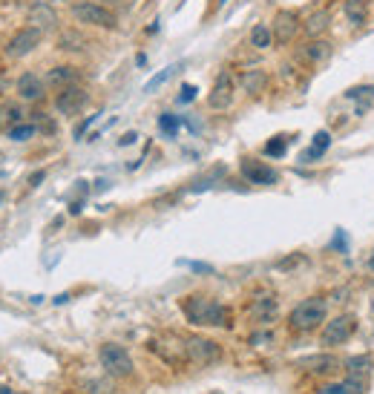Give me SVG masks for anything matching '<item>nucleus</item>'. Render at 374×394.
Here are the masks:
<instances>
[{"instance_id":"obj_33","label":"nucleus","mask_w":374,"mask_h":394,"mask_svg":"<svg viewBox=\"0 0 374 394\" xmlns=\"http://www.w3.org/2000/svg\"><path fill=\"white\" fill-rule=\"evenodd\" d=\"M193 98H196V87L185 84V87H182V93H179V104H190Z\"/></svg>"},{"instance_id":"obj_6","label":"nucleus","mask_w":374,"mask_h":394,"mask_svg":"<svg viewBox=\"0 0 374 394\" xmlns=\"http://www.w3.org/2000/svg\"><path fill=\"white\" fill-rule=\"evenodd\" d=\"M41 38H43V32H41V29L26 26V29H21V32H15V35L9 38V43L4 46V52H6V58H12V61L26 58V55H29V52L41 43Z\"/></svg>"},{"instance_id":"obj_11","label":"nucleus","mask_w":374,"mask_h":394,"mask_svg":"<svg viewBox=\"0 0 374 394\" xmlns=\"http://www.w3.org/2000/svg\"><path fill=\"white\" fill-rule=\"evenodd\" d=\"M150 348H153L156 354H162L170 366L187 363V340H182V337H176V334H167V337H162V340H156V343H150Z\"/></svg>"},{"instance_id":"obj_17","label":"nucleus","mask_w":374,"mask_h":394,"mask_svg":"<svg viewBox=\"0 0 374 394\" xmlns=\"http://www.w3.org/2000/svg\"><path fill=\"white\" fill-rule=\"evenodd\" d=\"M343 15L351 26H363L368 21V6H365V0H346L343 4Z\"/></svg>"},{"instance_id":"obj_16","label":"nucleus","mask_w":374,"mask_h":394,"mask_svg":"<svg viewBox=\"0 0 374 394\" xmlns=\"http://www.w3.org/2000/svg\"><path fill=\"white\" fill-rule=\"evenodd\" d=\"M303 58L308 63H323L331 58V43L328 41H320V38H311L306 46H303Z\"/></svg>"},{"instance_id":"obj_26","label":"nucleus","mask_w":374,"mask_h":394,"mask_svg":"<svg viewBox=\"0 0 374 394\" xmlns=\"http://www.w3.org/2000/svg\"><path fill=\"white\" fill-rule=\"evenodd\" d=\"M84 38L78 35V32H63L61 38H58V46L61 49H66V52H78V49H84Z\"/></svg>"},{"instance_id":"obj_41","label":"nucleus","mask_w":374,"mask_h":394,"mask_svg":"<svg viewBox=\"0 0 374 394\" xmlns=\"http://www.w3.org/2000/svg\"><path fill=\"white\" fill-rule=\"evenodd\" d=\"M0 199H4V193H0Z\"/></svg>"},{"instance_id":"obj_5","label":"nucleus","mask_w":374,"mask_h":394,"mask_svg":"<svg viewBox=\"0 0 374 394\" xmlns=\"http://www.w3.org/2000/svg\"><path fill=\"white\" fill-rule=\"evenodd\" d=\"M357 331V320L354 313H337L334 320L323 323V334H320V343L326 348H334V346H346Z\"/></svg>"},{"instance_id":"obj_29","label":"nucleus","mask_w":374,"mask_h":394,"mask_svg":"<svg viewBox=\"0 0 374 394\" xmlns=\"http://www.w3.org/2000/svg\"><path fill=\"white\" fill-rule=\"evenodd\" d=\"M35 133H38L35 124H18V127L9 130V138H12V141H29Z\"/></svg>"},{"instance_id":"obj_35","label":"nucleus","mask_w":374,"mask_h":394,"mask_svg":"<svg viewBox=\"0 0 374 394\" xmlns=\"http://www.w3.org/2000/svg\"><path fill=\"white\" fill-rule=\"evenodd\" d=\"M346 95H348V98H360V95H374V87H354V90H348Z\"/></svg>"},{"instance_id":"obj_22","label":"nucleus","mask_w":374,"mask_h":394,"mask_svg":"<svg viewBox=\"0 0 374 394\" xmlns=\"http://www.w3.org/2000/svg\"><path fill=\"white\" fill-rule=\"evenodd\" d=\"M303 366H306L311 374H331V371H337V357H331V354H317V357L303 360Z\"/></svg>"},{"instance_id":"obj_38","label":"nucleus","mask_w":374,"mask_h":394,"mask_svg":"<svg viewBox=\"0 0 374 394\" xmlns=\"http://www.w3.org/2000/svg\"><path fill=\"white\" fill-rule=\"evenodd\" d=\"M135 138H138V135H135V133H127V135H124V138H121V144H133V141H135Z\"/></svg>"},{"instance_id":"obj_32","label":"nucleus","mask_w":374,"mask_h":394,"mask_svg":"<svg viewBox=\"0 0 374 394\" xmlns=\"http://www.w3.org/2000/svg\"><path fill=\"white\" fill-rule=\"evenodd\" d=\"M87 385H90V388H93V391H90V394H110V391H113V385H110V383H107V380H90V383H87Z\"/></svg>"},{"instance_id":"obj_37","label":"nucleus","mask_w":374,"mask_h":394,"mask_svg":"<svg viewBox=\"0 0 374 394\" xmlns=\"http://www.w3.org/2000/svg\"><path fill=\"white\" fill-rule=\"evenodd\" d=\"M43 176H46V173H43V170H41V173H35V176H32V179H29V185H32V187H35V185H38V182H43Z\"/></svg>"},{"instance_id":"obj_30","label":"nucleus","mask_w":374,"mask_h":394,"mask_svg":"<svg viewBox=\"0 0 374 394\" xmlns=\"http://www.w3.org/2000/svg\"><path fill=\"white\" fill-rule=\"evenodd\" d=\"M343 385H346V391H348V394H365V377H357V374H346Z\"/></svg>"},{"instance_id":"obj_39","label":"nucleus","mask_w":374,"mask_h":394,"mask_svg":"<svg viewBox=\"0 0 374 394\" xmlns=\"http://www.w3.org/2000/svg\"><path fill=\"white\" fill-rule=\"evenodd\" d=\"M38 4H46V6H55V4H63V0H38Z\"/></svg>"},{"instance_id":"obj_18","label":"nucleus","mask_w":374,"mask_h":394,"mask_svg":"<svg viewBox=\"0 0 374 394\" xmlns=\"http://www.w3.org/2000/svg\"><path fill=\"white\" fill-rule=\"evenodd\" d=\"M29 24H32L35 29L46 32V29H52V26L58 24V18H55V12H52L46 4H38V6L29 12Z\"/></svg>"},{"instance_id":"obj_7","label":"nucleus","mask_w":374,"mask_h":394,"mask_svg":"<svg viewBox=\"0 0 374 394\" xmlns=\"http://www.w3.org/2000/svg\"><path fill=\"white\" fill-rule=\"evenodd\" d=\"M87 104H90L87 90H84V87H75V84L63 87V90L55 95V110H58L61 115H78Z\"/></svg>"},{"instance_id":"obj_2","label":"nucleus","mask_w":374,"mask_h":394,"mask_svg":"<svg viewBox=\"0 0 374 394\" xmlns=\"http://www.w3.org/2000/svg\"><path fill=\"white\" fill-rule=\"evenodd\" d=\"M326 313H328V302L323 296H308L299 305H294L288 323H291L294 331L308 334V331H314V328H320L326 323Z\"/></svg>"},{"instance_id":"obj_3","label":"nucleus","mask_w":374,"mask_h":394,"mask_svg":"<svg viewBox=\"0 0 374 394\" xmlns=\"http://www.w3.org/2000/svg\"><path fill=\"white\" fill-rule=\"evenodd\" d=\"M98 360H101V368H104V374L107 377H130L133 374V357H130V351L124 348V346H118V343H104L101 348H98Z\"/></svg>"},{"instance_id":"obj_9","label":"nucleus","mask_w":374,"mask_h":394,"mask_svg":"<svg viewBox=\"0 0 374 394\" xmlns=\"http://www.w3.org/2000/svg\"><path fill=\"white\" fill-rule=\"evenodd\" d=\"M234 95H237V81H234V75L231 72H222L216 78V84L207 95V104L210 110H228L234 104Z\"/></svg>"},{"instance_id":"obj_13","label":"nucleus","mask_w":374,"mask_h":394,"mask_svg":"<svg viewBox=\"0 0 374 394\" xmlns=\"http://www.w3.org/2000/svg\"><path fill=\"white\" fill-rule=\"evenodd\" d=\"M15 90H18V95L24 101H41L43 93H46V84H43V78H38L35 72H24L18 78V87Z\"/></svg>"},{"instance_id":"obj_10","label":"nucleus","mask_w":374,"mask_h":394,"mask_svg":"<svg viewBox=\"0 0 374 394\" xmlns=\"http://www.w3.org/2000/svg\"><path fill=\"white\" fill-rule=\"evenodd\" d=\"M222 357V348L213 340L204 337H187V363L193 366H210Z\"/></svg>"},{"instance_id":"obj_25","label":"nucleus","mask_w":374,"mask_h":394,"mask_svg":"<svg viewBox=\"0 0 374 394\" xmlns=\"http://www.w3.org/2000/svg\"><path fill=\"white\" fill-rule=\"evenodd\" d=\"M371 371V357L368 354H357L346 360V374H357V377H368Z\"/></svg>"},{"instance_id":"obj_8","label":"nucleus","mask_w":374,"mask_h":394,"mask_svg":"<svg viewBox=\"0 0 374 394\" xmlns=\"http://www.w3.org/2000/svg\"><path fill=\"white\" fill-rule=\"evenodd\" d=\"M303 29V21H299V15L296 12H291V9H279L276 15H274V24H271V32H274V41L276 43H291L294 38H296V32Z\"/></svg>"},{"instance_id":"obj_23","label":"nucleus","mask_w":374,"mask_h":394,"mask_svg":"<svg viewBox=\"0 0 374 394\" xmlns=\"http://www.w3.org/2000/svg\"><path fill=\"white\" fill-rule=\"evenodd\" d=\"M328 144H331V135H328V130H320L317 135H314V144L303 152V162H314V159H320V155L328 150Z\"/></svg>"},{"instance_id":"obj_1","label":"nucleus","mask_w":374,"mask_h":394,"mask_svg":"<svg viewBox=\"0 0 374 394\" xmlns=\"http://www.w3.org/2000/svg\"><path fill=\"white\" fill-rule=\"evenodd\" d=\"M182 311H185L187 323H193V326H207V328H228L231 326V311L210 296H185Z\"/></svg>"},{"instance_id":"obj_15","label":"nucleus","mask_w":374,"mask_h":394,"mask_svg":"<svg viewBox=\"0 0 374 394\" xmlns=\"http://www.w3.org/2000/svg\"><path fill=\"white\" fill-rule=\"evenodd\" d=\"M276 317V299L274 296H256L251 302V320L259 326H268Z\"/></svg>"},{"instance_id":"obj_20","label":"nucleus","mask_w":374,"mask_h":394,"mask_svg":"<svg viewBox=\"0 0 374 394\" xmlns=\"http://www.w3.org/2000/svg\"><path fill=\"white\" fill-rule=\"evenodd\" d=\"M46 81L55 84V87H69L78 81V69L75 66H52L49 75H46Z\"/></svg>"},{"instance_id":"obj_27","label":"nucleus","mask_w":374,"mask_h":394,"mask_svg":"<svg viewBox=\"0 0 374 394\" xmlns=\"http://www.w3.org/2000/svg\"><path fill=\"white\" fill-rule=\"evenodd\" d=\"M285 150H288V138L285 135H276V138H271L265 144V155H268V159H282Z\"/></svg>"},{"instance_id":"obj_24","label":"nucleus","mask_w":374,"mask_h":394,"mask_svg":"<svg viewBox=\"0 0 374 394\" xmlns=\"http://www.w3.org/2000/svg\"><path fill=\"white\" fill-rule=\"evenodd\" d=\"M271 43H274L271 26H268V24H256V26L251 29V46H254V49H268Z\"/></svg>"},{"instance_id":"obj_4","label":"nucleus","mask_w":374,"mask_h":394,"mask_svg":"<svg viewBox=\"0 0 374 394\" xmlns=\"http://www.w3.org/2000/svg\"><path fill=\"white\" fill-rule=\"evenodd\" d=\"M72 18L84 24V26H98V29H115L118 26V18L101 6V4H93V0H81V4H72Z\"/></svg>"},{"instance_id":"obj_14","label":"nucleus","mask_w":374,"mask_h":394,"mask_svg":"<svg viewBox=\"0 0 374 394\" xmlns=\"http://www.w3.org/2000/svg\"><path fill=\"white\" fill-rule=\"evenodd\" d=\"M239 87L248 93V95H262L265 87H268V72L265 69H245L239 75Z\"/></svg>"},{"instance_id":"obj_19","label":"nucleus","mask_w":374,"mask_h":394,"mask_svg":"<svg viewBox=\"0 0 374 394\" xmlns=\"http://www.w3.org/2000/svg\"><path fill=\"white\" fill-rule=\"evenodd\" d=\"M18 124H24V110L18 104H0V133H9Z\"/></svg>"},{"instance_id":"obj_31","label":"nucleus","mask_w":374,"mask_h":394,"mask_svg":"<svg viewBox=\"0 0 374 394\" xmlns=\"http://www.w3.org/2000/svg\"><path fill=\"white\" fill-rule=\"evenodd\" d=\"M159 127L173 138V135L179 133V118H176L173 113H162V115H159Z\"/></svg>"},{"instance_id":"obj_12","label":"nucleus","mask_w":374,"mask_h":394,"mask_svg":"<svg viewBox=\"0 0 374 394\" xmlns=\"http://www.w3.org/2000/svg\"><path fill=\"white\" fill-rule=\"evenodd\" d=\"M242 176L251 182V185H276V170L268 167L265 162H256V159H242Z\"/></svg>"},{"instance_id":"obj_40","label":"nucleus","mask_w":374,"mask_h":394,"mask_svg":"<svg viewBox=\"0 0 374 394\" xmlns=\"http://www.w3.org/2000/svg\"><path fill=\"white\" fill-rule=\"evenodd\" d=\"M0 394H15V391H12L9 385H0Z\"/></svg>"},{"instance_id":"obj_36","label":"nucleus","mask_w":374,"mask_h":394,"mask_svg":"<svg viewBox=\"0 0 374 394\" xmlns=\"http://www.w3.org/2000/svg\"><path fill=\"white\" fill-rule=\"evenodd\" d=\"M251 343H254V346H259V343H271V334H254Z\"/></svg>"},{"instance_id":"obj_21","label":"nucleus","mask_w":374,"mask_h":394,"mask_svg":"<svg viewBox=\"0 0 374 394\" xmlns=\"http://www.w3.org/2000/svg\"><path fill=\"white\" fill-rule=\"evenodd\" d=\"M328 24H331V12H328V9H320V12L308 15V21L303 24V29H306L311 38H320V35L328 29Z\"/></svg>"},{"instance_id":"obj_34","label":"nucleus","mask_w":374,"mask_h":394,"mask_svg":"<svg viewBox=\"0 0 374 394\" xmlns=\"http://www.w3.org/2000/svg\"><path fill=\"white\" fill-rule=\"evenodd\" d=\"M320 394H348V391H346V385H343V383H328V385H323V388H320Z\"/></svg>"},{"instance_id":"obj_28","label":"nucleus","mask_w":374,"mask_h":394,"mask_svg":"<svg viewBox=\"0 0 374 394\" xmlns=\"http://www.w3.org/2000/svg\"><path fill=\"white\" fill-rule=\"evenodd\" d=\"M176 69H179V66H167V69H162L159 75H153V78H150V81L144 84V93H156V90H159L165 81H170V75H173Z\"/></svg>"}]
</instances>
